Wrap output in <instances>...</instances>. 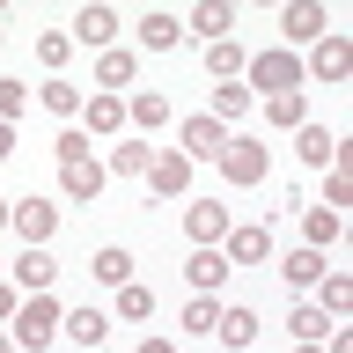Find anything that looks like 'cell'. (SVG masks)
<instances>
[{"label": "cell", "mask_w": 353, "mask_h": 353, "mask_svg": "<svg viewBox=\"0 0 353 353\" xmlns=\"http://www.w3.org/2000/svg\"><path fill=\"white\" fill-rule=\"evenodd\" d=\"M59 316H66L59 294H22V309L8 316V339H15L22 353H44L52 339H59Z\"/></svg>", "instance_id": "cell-1"}, {"label": "cell", "mask_w": 353, "mask_h": 353, "mask_svg": "<svg viewBox=\"0 0 353 353\" xmlns=\"http://www.w3.org/2000/svg\"><path fill=\"white\" fill-rule=\"evenodd\" d=\"M214 170L243 192V184H265L272 154H265V140H250V132H228V140H221V154H214Z\"/></svg>", "instance_id": "cell-2"}, {"label": "cell", "mask_w": 353, "mask_h": 353, "mask_svg": "<svg viewBox=\"0 0 353 353\" xmlns=\"http://www.w3.org/2000/svg\"><path fill=\"white\" fill-rule=\"evenodd\" d=\"M243 88H250V96H287V88H302V59H294V52H250Z\"/></svg>", "instance_id": "cell-3"}, {"label": "cell", "mask_w": 353, "mask_h": 353, "mask_svg": "<svg viewBox=\"0 0 353 353\" xmlns=\"http://www.w3.org/2000/svg\"><path fill=\"white\" fill-rule=\"evenodd\" d=\"M8 228H15L22 243L52 250V236H59V206H52V199H15V206H8Z\"/></svg>", "instance_id": "cell-4"}, {"label": "cell", "mask_w": 353, "mask_h": 353, "mask_svg": "<svg viewBox=\"0 0 353 353\" xmlns=\"http://www.w3.org/2000/svg\"><path fill=\"white\" fill-rule=\"evenodd\" d=\"M316 37H331V15L316 8V0H287V8H280V52L316 44Z\"/></svg>", "instance_id": "cell-5"}, {"label": "cell", "mask_w": 353, "mask_h": 353, "mask_svg": "<svg viewBox=\"0 0 353 353\" xmlns=\"http://www.w3.org/2000/svg\"><path fill=\"white\" fill-rule=\"evenodd\" d=\"M221 258H228V272H236V265H265L272 258V228H265V221L228 228V236H221Z\"/></svg>", "instance_id": "cell-6"}, {"label": "cell", "mask_w": 353, "mask_h": 353, "mask_svg": "<svg viewBox=\"0 0 353 353\" xmlns=\"http://www.w3.org/2000/svg\"><path fill=\"white\" fill-rule=\"evenodd\" d=\"M184 236H192V250H221L228 206H221V199H192V206H184Z\"/></svg>", "instance_id": "cell-7"}, {"label": "cell", "mask_w": 353, "mask_h": 353, "mask_svg": "<svg viewBox=\"0 0 353 353\" xmlns=\"http://www.w3.org/2000/svg\"><path fill=\"white\" fill-rule=\"evenodd\" d=\"M8 280H15V287H30V294H52V287H59V258L30 243V250H22V258L8 265Z\"/></svg>", "instance_id": "cell-8"}, {"label": "cell", "mask_w": 353, "mask_h": 353, "mask_svg": "<svg viewBox=\"0 0 353 353\" xmlns=\"http://www.w3.org/2000/svg\"><path fill=\"white\" fill-rule=\"evenodd\" d=\"M74 44H96V52H110L118 44V8H103V0H88L81 15H74V30H66Z\"/></svg>", "instance_id": "cell-9"}, {"label": "cell", "mask_w": 353, "mask_h": 353, "mask_svg": "<svg viewBox=\"0 0 353 353\" xmlns=\"http://www.w3.org/2000/svg\"><path fill=\"white\" fill-rule=\"evenodd\" d=\"M302 74H316V81H346V74H353V44L346 37H316L309 59H302Z\"/></svg>", "instance_id": "cell-10"}, {"label": "cell", "mask_w": 353, "mask_h": 353, "mask_svg": "<svg viewBox=\"0 0 353 353\" xmlns=\"http://www.w3.org/2000/svg\"><path fill=\"white\" fill-rule=\"evenodd\" d=\"M125 125H132V132L176 125V118H170V96H162V88H132V96H125Z\"/></svg>", "instance_id": "cell-11"}, {"label": "cell", "mask_w": 353, "mask_h": 353, "mask_svg": "<svg viewBox=\"0 0 353 353\" xmlns=\"http://www.w3.org/2000/svg\"><path fill=\"white\" fill-rule=\"evenodd\" d=\"M331 265H324V250H309V243H294V250H287L280 258V280H287V294H309V287L324 280Z\"/></svg>", "instance_id": "cell-12"}, {"label": "cell", "mask_w": 353, "mask_h": 353, "mask_svg": "<svg viewBox=\"0 0 353 353\" xmlns=\"http://www.w3.org/2000/svg\"><path fill=\"white\" fill-rule=\"evenodd\" d=\"M258 331H265V324H258V309H243V302L228 309V302H221V324H214V339H221L228 353H250V346H258Z\"/></svg>", "instance_id": "cell-13"}, {"label": "cell", "mask_w": 353, "mask_h": 353, "mask_svg": "<svg viewBox=\"0 0 353 353\" xmlns=\"http://www.w3.org/2000/svg\"><path fill=\"white\" fill-rule=\"evenodd\" d=\"M74 125L88 132V140H118V125H125V103L118 96H81V118Z\"/></svg>", "instance_id": "cell-14"}, {"label": "cell", "mask_w": 353, "mask_h": 353, "mask_svg": "<svg viewBox=\"0 0 353 353\" xmlns=\"http://www.w3.org/2000/svg\"><path fill=\"white\" fill-rule=\"evenodd\" d=\"M221 140H228V132H221L214 118H184V125H176V154H184V162H214Z\"/></svg>", "instance_id": "cell-15"}, {"label": "cell", "mask_w": 353, "mask_h": 353, "mask_svg": "<svg viewBox=\"0 0 353 353\" xmlns=\"http://www.w3.org/2000/svg\"><path fill=\"white\" fill-rule=\"evenodd\" d=\"M184 184H192V162H184L176 148H162V154L148 162V199H176Z\"/></svg>", "instance_id": "cell-16"}, {"label": "cell", "mask_w": 353, "mask_h": 353, "mask_svg": "<svg viewBox=\"0 0 353 353\" xmlns=\"http://www.w3.org/2000/svg\"><path fill=\"white\" fill-rule=\"evenodd\" d=\"M132 81H140V59H132L125 44L96 52V88H103V96H118V88H132Z\"/></svg>", "instance_id": "cell-17"}, {"label": "cell", "mask_w": 353, "mask_h": 353, "mask_svg": "<svg viewBox=\"0 0 353 353\" xmlns=\"http://www.w3.org/2000/svg\"><path fill=\"white\" fill-rule=\"evenodd\" d=\"M294 154H302L309 170H331V162H339V132L309 118V125H294Z\"/></svg>", "instance_id": "cell-18"}, {"label": "cell", "mask_w": 353, "mask_h": 353, "mask_svg": "<svg viewBox=\"0 0 353 353\" xmlns=\"http://www.w3.org/2000/svg\"><path fill=\"white\" fill-rule=\"evenodd\" d=\"M184 287H192V294H221V287H228V258H221V250H192V258H184Z\"/></svg>", "instance_id": "cell-19"}, {"label": "cell", "mask_w": 353, "mask_h": 353, "mask_svg": "<svg viewBox=\"0 0 353 353\" xmlns=\"http://www.w3.org/2000/svg\"><path fill=\"white\" fill-rule=\"evenodd\" d=\"M250 103H258V96L243 81H214V110H206V118H214L221 132H236V118H250Z\"/></svg>", "instance_id": "cell-20"}, {"label": "cell", "mask_w": 353, "mask_h": 353, "mask_svg": "<svg viewBox=\"0 0 353 353\" xmlns=\"http://www.w3.org/2000/svg\"><path fill=\"white\" fill-rule=\"evenodd\" d=\"M184 30H192V37H206V44H221L228 30H236V8H228V0H199Z\"/></svg>", "instance_id": "cell-21"}, {"label": "cell", "mask_w": 353, "mask_h": 353, "mask_svg": "<svg viewBox=\"0 0 353 353\" xmlns=\"http://www.w3.org/2000/svg\"><path fill=\"white\" fill-rule=\"evenodd\" d=\"M59 331L74 339V346H88V353H96V346L110 339V316H103V309H66V316H59Z\"/></svg>", "instance_id": "cell-22"}, {"label": "cell", "mask_w": 353, "mask_h": 353, "mask_svg": "<svg viewBox=\"0 0 353 353\" xmlns=\"http://www.w3.org/2000/svg\"><path fill=\"white\" fill-rule=\"evenodd\" d=\"M148 162H154V148L132 132V140H110V162H103V176H148Z\"/></svg>", "instance_id": "cell-23"}, {"label": "cell", "mask_w": 353, "mask_h": 353, "mask_svg": "<svg viewBox=\"0 0 353 353\" xmlns=\"http://www.w3.org/2000/svg\"><path fill=\"white\" fill-rule=\"evenodd\" d=\"M287 331H294L302 346H324V339H331V331H339V324H331V316H324V309H316V302H294V309H287Z\"/></svg>", "instance_id": "cell-24"}, {"label": "cell", "mask_w": 353, "mask_h": 353, "mask_svg": "<svg viewBox=\"0 0 353 353\" xmlns=\"http://www.w3.org/2000/svg\"><path fill=\"white\" fill-rule=\"evenodd\" d=\"M206 74H214V81H243V66H250V52H243L236 37H221V44H206Z\"/></svg>", "instance_id": "cell-25"}, {"label": "cell", "mask_w": 353, "mask_h": 353, "mask_svg": "<svg viewBox=\"0 0 353 353\" xmlns=\"http://www.w3.org/2000/svg\"><path fill=\"white\" fill-rule=\"evenodd\" d=\"M309 302H316V309L331 316V324H339V316L353 309V280H346V272H324V280L309 287Z\"/></svg>", "instance_id": "cell-26"}, {"label": "cell", "mask_w": 353, "mask_h": 353, "mask_svg": "<svg viewBox=\"0 0 353 353\" xmlns=\"http://www.w3.org/2000/svg\"><path fill=\"white\" fill-rule=\"evenodd\" d=\"M37 103H44V110H52V118H66V125H74V118H81V88L66 81V74H52V81H44V88H37Z\"/></svg>", "instance_id": "cell-27"}, {"label": "cell", "mask_w": 353, "mask_h": 353, "mask_svg": "<svg viewBox=\"0 0 353 353\" xmlns=\"http://www.w3.org/2000/svg\"><path fill=\"white\" fill-rule=\"evenodd\" d=\"M59 192L74 199V206H88V199L103 192V162H74V170H59Z\"/></svg>", "instance_id": "cell-28"}, {"label": "cell", "mask_w": 353, "mask_h": 353, "mask_svg": "<svg viewBox=\"0 0 353 353\" xmlns=\"http://www.w3.org/2000/svg\"><path fill=\"white\" fill-rule=\"evenodd\" d=\"M88 272H96L103 287H125L132 280V250H125V243H103V250L88 258Z\"/></svg>", "instance_id": "cell-29"}, {"label": "cell", "mask_w": 353, "mask_h": 353, "mask_svg": "<svg viewBox=\"0 0 353 353\" xmlns=\"http://www.w3.org/2000/svg\"><path fill=\"white\" fill-rule=\"evenodd\" d=\"M265 118H272V125H287V132L309 125V96H302V88H287V96H265Z\"/></svg>", "instance_id": "cell-30"}, {"label": "cell", "mask_w": 353, "mask_h": 353, "mask_svg": "<svg viewBox=\"0 0 353 353\" xmlns=\"http://www.w3.org/2000/svg\"><path fill=\"white\" fill-rule=\"evenodd\" d=\"M176 37H184V22H176V15H162V8H154V15H140V44H148V52H170Z\"/></svg>", "instance_id": "cell-31"}, {"label": "cell", "mask_w": 353, "mask_h": 353, "mask_svg": "<svg viewBox=\"0 0 353 353\" xmlns=\"http://www.w3.org/2000/svg\"><path fill=\"white\" fill-rule=\"evenodd\" d=\"M214 324H221V294H184V331H192V339H206Z\"/></svg>", "instance_id": "cell-32"}, {"label": "cell", "mask_w": 353, "mask_h": 353, "mask_svg": "<svg viewBox=\"0 0 353 353\" xmlns=\"http://www.w3.org/2000/svg\"><path fill=\"white\" fill-rule=\"evenodd\" d=\"M302 243L309 250H331V243H339V214H331V206H309L302 214Z\"/></svg>", "instance_id": "cell-33"}, {"label": "cell", "mask_w": 353, "mask_h": 353, "mask_svg": "<svg viewBox=\"0 0 353 353\" xmlns=\"http://www.w3.org/2000/svg\"><path fill=\"white\" fill-rule=\"evenodd\" d=\"M118 316H125V324H148V316H154V287L125 280V287H118Z\"/></svg>", "instance_id": "cell-34"}, {"label": "cell", "mask_w": 353, "mask_h": 353, "mask_svg": "<svg viewBox=\"0 0 353 353\" xmlns=\"http://www.w3.org/2000/svg\"><path fill=\"white\" fill-rule=\"evenodd\" d=\"M37 59L52 66V74H66V59H74V37H66V30H44V37H37Z\"/></svg>", "instance_id": "cell-35"}, {"label": "cell", "mask_w": 353, "mask_h": 353, "mask_svg": "<svg viewBox=\"0 0 353 353\" xmlns=\"http://www.w3.org/2000/svg\"><path fill=\"white\" fill-rule=\"evenodd\" d=\"M52 154H59V170H74V162H96V154H88V132H81V125H59V148H52Z\"/></svg>", "instance_id": "cell-36"}, {"label": "cell", "mask_w": 353, "mask_h": 353, "mask_svg": "<svg viewBox=\"0 0 353 353\" xmlns=\"http://www.w3.org/2000/svg\"><path fill=\"white\" fill-rule=\"evenodd\" d=\"M22 110H30V88H22V81H8V74H0V118L15 125Z\"/></svg>", "instance_id": "cell-37"}, {"label": "cell", "mask_w": 353, "mask_h": 353, "mask_svg": "<svg viewBox=\"0 0 353 353\" xmlns=\"http://www.w3.org/2000/svg\"><path fill=\"white\" fill-rule=\"evenodd\" d=\"M22 309V294H15V280H0V331H8V316Z\"/></svg>", "instance_id": "cell-38"}, {"label": "cell", "mask_w": 353, "mask_h": 353, "mask_svg": "<svg viewBox=\"0 0 353 353\" xmlns=\"http://www.w3.org/2000/svg\"><path fill=\"white\" fill-rule=\"evenodd\" d=\"M8 154H15V125H8V118H0V162H8Z\"/></svg>", "instance_id": "cell-39"}, {"label": "cell", "mask_w": 353, "mask_h": 353, "mask_svg": "<svg viewBox=\"0 0 353 353\" xmlns=\"http://www.w3.org/2000/svg\"><path fill=\"white\" fill-rule=\"evenodd\" d=\"M140 353H176V346H170V339H140Z\"/></svg>", "instance_id": "cell-40"}, {"label": "cell", "mask_w": 353, "mask_h": 353, "mask_svg": "<svg viewBox=\"0 0 353 353\" xmlns=\"http://www.w3.org/2000/svg\"><path fill=\"white\" fill-rule=\"evenodd\" d=\"M0 353H22V346H15V339H8V331H0Z\"/></svg>", "instance_id": "cell-41"}, {"label": "cell", "mask_w": 353, "mask_h": 353, "mask_svg": "<svg viewBox=\"0 0 353 353\" xmlns=\"http://www.w3.org/2000/svg\"><path fill=\"white\" fill-rule=\"evenodd\" d=\"M294 353H324V346H302V339H294Z\"/></svg>", "instance_id": "cell-42"}, {"label": "cell", "mask_w": 353, "mask_h": 353, "mask_svg": "<svg viewBox=\"0 0 353 353\" xmlns=\"http://www.w3.org/2000/svg\"><path fill=\"white\" fill-rule=\"evenodd\" d=\"M0 228H8V199H0Z\"/></svg>", "instance_id": "cell-43"}, {"label": "cell", "mask_w": 353, "mask_h": 353, "mask_svg": "<svg viewBox=\"0 0 353 353\" xmlns=\"http://www.w3.org/2000/svg\"><path fill=\"white\" fill-rule=\"evenodd\" d=\"M0 44H8V22H0Z\"/></svg>", "instance_id": "cell-44"}, {"label": "cell", "mask_w": 353, "mask_h": 353, "mask_svg": "<svg viewBox=\"0 0 353 353\" xmlns=\"http://www.w3.org/2000/svg\"><path fill=\"white\" fill-rule=\"evenodd\" d=\"M0 280H8V265H0Z\"/></svg>", "instance_id": "cell-45"}, {"label": "cell", "mask_w": 353, "mask_h": 353, "mask_svg": "<svg viewBox=\"0 0 353 353\" xmlns=\"http://www.w3.org/2000/svg\"><path fill=\"white\" fill-rule=\"evenodd\" d=\"M96 353H103V346H96Z\"/></svg>", "instance_id": "cell-46"}]
</instances>
